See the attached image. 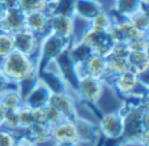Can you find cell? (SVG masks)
<instances>
[{
	"mask_svg": "<svg viewBox=\"0 0 149 146\" xmlns=\"http://www.w3.org/2000/svg\"><path fill=\"white\" fill-rule=\"evenodd\" d=\"M147 74L137 76L132 71H126L123 73H119L116 76H113L105 82L106 86L110 87L114 91V94L119 95L120 99L131 95H140V97H148L149 86Z\"/></svg>",
	"mask_w": 149,
	"mask_h": 146,
	"instance_id": "obj_1",
	"label": "cell"
},
{
	"mask_svg": "<svg viewBox=\"0 0 149 146\" xmlns=\"http://www.w3.org/2000/svg\"><path fill=\"white\" fill-rule=\"evenodd\" d=\"M0 71L10 82L17 85L31 73H37L36 59L13 51L0 62Z\"/></svg>",
	"mask_w": 149,
	"mask_h": 146,
	"instance_id": "obj_2",
	"label": "cell"
},
{
	"mask_svg": "<svg viewBox=\"0 0 149 146\" xmlns=\"http://www.w3.org/2000/svg\"><path fill=\"white\" fill-rule=\"evenodd\" d=\"M71 46V42L62 37L56 35L54 33H49L39 41V48L37 54L36 60V71L37 74L46 69L55 59L56 56L63 52L64 50H68Z\"/></svg>",
	"mask_w": 149,
	"mask_h": 146,
	"instance_id": "obj_3",
	"label": "cell"
},
{
	"mask_svg": "<svg viewBox=\"0 0 149 146\" xmlns=\"http://www.w3.org/2000/svg\"><path fill=\"white\" fill-rule=\"evenodd\" d=\"M106 89L107 86L103 80L94 78V77H82L79 80L77 99L88 108H93L95 113L98 112V118H100L102 113L98 111L97 106L100 104L102 97L105 95Z\"/></svg>",
	"mask_w": 149,
	"mask_h": 146,
	"instance_id": "obj_4",
	"label": "cell"
},
{
	"mask_svg": "<svg viewBox=\"0 0 149 146\" xmlns=\"http://www.w3.org/2000/svg\"><path fill=\"white\" fill-rule=\"evenodd\" d=\"M79 41L84 42L93 54H98L102 56H107L110 54L111 48H113L115 42L111 39L109 31H100V30H94V29L88 26L84 31H82L81 37Z\"/></svg>",
	"mask_w": 149,
	"mask_h": 146,
	"instance_id": "obj_5",
	"label": "cell"
},
{
	"mask_svg": "<svg viewBox=\"0 0 149 146\" xmlns=\"http://www.w3.org/2000/svg\"><path fill=\"white\" fill-rule=\"evenodd\" d=\"M98 131L103 138H116L123 132V119L119 110L105 112L98 118Z\"/></svg>",
	"mask_w": 149,
	"mask_h": 146,
	"instance_id": "obj_6",
	"label": "cell"
},
{
	"mask_svg": "<svg viewBox=\"0 0 149 146\" xmlns=\"http://www.w3.org/2000/svg\"><path fill=\"white\" fill-rule=\"evenodd\" d=\"M76 73L77 77H94V78L103 80L106 74V57L98 54H90L84 62L77 63Z\"/></svg>",
	"mask_w": 149,
	"mask_h": 146,
	"instance_id": "obj_7",
	"label": "cell"
},
{
	"mask_svg": "<svg viewBox=\"0 0 149 146\" xmlns=\"http://www.w3.org/2000/svg\"><path fill=\"white\" fill-rule=\"evenodd\" d=\"M54 64L56 67V69L59 71V73L62 74V77L65 80L67 85L70 86L71 91L74 94V97L77 98V86H79V77L76 73V65H74L73 60L68 55V50H64L63 52H60L56 56V59L54 60ZM79 100V99H77Z\"/></svg>",
	"mask_w": 149,
	"mask_h": 146,
	"instance_id": "obj_8",
	"label": "cell"
},
{
	"mask_svg": "<svg viewBox=\"0 0 149 146\" xmlns=\"http://www.w3.org/2000/svg\"><path fill=\"white\" fill-rule=\"evenodd\" d=\"M77 98L73 93H59V94H51L49 103L52 104L65 120H73L77 115H80L79 107H77Z\"/></svg>",
	"mask_w": 149,
	"mask_h": 146,
	"instance_id": "obj_9",
	"label": "cell"
},
{
	"mask_svg": "<svg viewBox=\"0 0 149 146\" xmlns=\"http://www.w3.org/2000/svg\"><path fill=\"white\" fill-rule=\"evenodd\" d=\"M74 127L79 136V144L82 146H95L98 140L101 138L100 131L97 124L90 121L89 119L84 118L82 115H77L73 119Z\"/></svg>",
	"mask_w": 149,
	"mask_h": 146,
	"instance_id": "obj_10",
	"label": "cell"
},
{
	"mask_svg": "<svg viewBox=\"0 0 149 146\" xmlns=\"http://www.w3.org/2000/svg\"><path fill=\"white\" fill-rule=\"evenodd\" d=\"M12 39H13L15 51L21 52V54L37 60V54H38V48H39V39L33 33L28 31L26 29H22V30L12 34Z\"/></svg>",
	"mask_w": 149,
	"mask_h": 146,
	"instance_id": "obj_11",
	"label": "cell"
},
{
	"mask_svg": "<svg viewBox=\"0 0 149 146\" xmlns=\"http://www.w3.org/2000/svg\"><path fill=\"white\" fill-rule=\"evenodd\" d=\"M38 80L46 85V87L50 90L51 94H59V93L71 91V89L67 85L65 80L62 77L59 71L56 69L54 62H52L46 69H43L42 72L38 73Z\"/></svg>",
	"mask_w": 149,
	"mask_h": 146,
	"instance_id": "obj_12",
	"label": "cell"
},
{
	"mask_svg": "<svg viewBox=\"0 0 149 146\" xmlns=\"http://www.w3.org/2000/svg\"><path fill=\"white\" fill-rule=\"evenodd\" d=\"M25 29L41 41L50 33V15L46 12H31L25 15Z\"/></svg>",
	"mask_w": 149,
	"mask_h": 146,
	"instance_id": "obj_13",
	"label": "cell"
},
{
	"mask_svg": "<svg viewBox=\"0 0 149 146\" xmlns=\"http://www.w3.org/2000/svg\"><path fill=\"white\" fill-rule=\"evenodd\" d=\"M79 144V136L72 120H62L56 125L51 127V144Z\"/></svg>",
	"mask_w": 149,
	"mask_h": 146,
	"instance_id": "obj_14",
	"label": "cell"
},
{
	"mask_svg": "<svg viewBox=\"0 0 149 146\" xmlns=\"http://www.w3.org/2000/svg\"><path fill=\"white\" fill-rule=\"evenodd\" d=\"M22 29H25V13L16 7H9L5 17L0 21V31L12 35Z\"/></svg>",
	"mask_w": 149,
	"mask_h": 146,
	"instance_id": "obj_15",
	"label": "cell"
},
{
	"mask_svg": "<svg viewBox=\"0 0 149 146\" xmlns=\"http://www.w3.org/2000/svg\"><path fill=\"white\" fill-rule=\"evenodd\" d=\"M51 93L46 87V85L42 81H37V84L29 90V93L24 97V106L29 108L43 107L49 103Z\"/></svg>",
	"mask_w": 149,
	"mask_h": 146,
	"instance_id": "obj_16",
	"label": "cell"
},
{
	"mask_svg": "<svg viewBox=\"0 0 149 146\" xmlns=\"http://www.w3.org/2000/svg\"><path fill=\"white\" fill-rule=\"evenodd\" d=\"M74 31V18L67 16L52 15L50 16V33H54L72 43Z\"/></svg>",
	"mask_w": 149,
	"mask_h": 146,
	"instance_id": "obj_17",
	"label": "cell"
},
{
	"mask_svg": "<svg viewBox=\"0 0 149 146\" xmlns=\"http://www.w3.org/2000/svg\"><path fill=\"white\" fill-rule=\"evenodd\" d=\"M105 9L101 0H74V17L89 24L94 16Z\"/></svg>",
	"mask_w": 149,
	"mask_h": 146,
	"instance_id": "obj_18",
	"label": "cell"
},
{
	"mask_svg": "<svg viewBox=\"0 0 149 146\" xmlns=\"http://www.w3.org/2000/svg\"><path fill=\"white\" fill-rule=\"evenodd\" d=\"M21 136L37 145L51 142V127L46 123H34L21 133Z\"/></svg>",
	"mask_w": 149,
	"mask_h": 146,
	"instance_id": "obj_19",
	"label": "cell"
},
{
	"mask_svg": "<svg viewBox=\"0 0 149 146\" xmlns=\"http://www.w3.org/2000/svg\"><path fill=\"white\" fill-rule=\"evenodd\" d=\"M130 71L136 73L137 76L147 74L149 69V55L148 52H130L127 55Z\"/></svg>",
	"mask_w": 149,
	"mask_h": 146,
	"instance_id": "obj_20",
	"label": "cell"
},
{
	"mask_svg": "<svg viewBox=\"0 0 149 146\" xmlns=\"http://www.w3.org/2000/svg\"><path fill=\"white\" fill-rule=\"evenodd\" d=\"M0 103L7 111H18L24 106V99L17 87H12L0 93Z\"/></svg>",
	"mask_w": 149,
	"mask_h": 146,
	"instance_id": "obj_21",
	"label": "cell"
},
{
	"mask_svg": "<svg viewBox=\"0 0 149 146\" xmlns=\"http://www.w3.org/2000/svg\"><path fill=\"white\" fill-rule=\"evenodd\" d=\"M50 5L51 3L47 0H15L13 7L18 8L25 15L31 12H46L49 15Z\"/></svg>",
	"mask_w": 149,
	"mask_h": 146,
	"instance_id": "obj_22",
	"label": "cell"
},
{
	"mask_svg": "<svg viewBox=\"0 0 149 146\" xmlns=\"http://www.w3.org/2000/svg\"><path fill=\"white\" fill-rule=\"evenodd\" d=\"M113 24H114V21H113V18H111L110 13H109L106 9H103L89 21L88 26L92 28V29H94V30L109 31L110 28L113 26Z\"/></svg>",
	"mask_w": 149,
	"mask_h": 146,
	"instance_id": "obj_23",
	"label": "cell"
},
{
	"mask_svg": "<svg viewBox=\"0 0 149 146\" xmlns=\"http://www.w3.org/2000/svg\"><path fill=\"white\" fill-rule=\"evenodd\" d=\"M74 0H56L51 3L50 5L49 15H59V16H67V17H74Z\"/></svg>",
	"mask_w": 149,
	"mask_h": 146,
	"instance_id": "obj_24",
	"label": "cell"
},
{
	"mask_svg": "<svg viewBox=\"0 0 149 146\" xmlns=\"http://www.w3.org/2000/svg\"><path fill=\"white\" fill-rule=\"evenodd\" d=\"M128 22L132 26L140 29L143 31H148L149 29V16H148V8L140 9L139 12L134 13L131 17L128 18Z\"/></svg>",
	"mask_w": 149,
	"mask_h": 146,
	"instance_id": "obj_25",
	"label": "cell"
},
{
	"mask_svg": "<svg viewBox=\"0 0 149 146\" xmlns=\"http://www.w3.org/2000/svg\"><path fill=\"white\" fill-rule=\"evenodd\" d=\"M13 51H15V47H13L12 35L0 31V62Z\"/></svg>",
	"mask_w": 149,
	"mask_h": 146,
	"instance_id": "obj_26",
	"label": "cell"
},
{
	"mask_svg": "<svg viewBox=\"0 0 149 146\" xmlns=\"http://www.w3.org/2000/svg\"><path fill=\"white\" fill-rule=\"evenodd\" d=\"M62 120H64L62 113L52 104L47 103V104L45 106V123L49 124L50 127H54V125H56L58 123H60Z\"/></svg>",
	"mask_w": 149,
	"mask_h": 146,
	"instance_id": "obj_27",
	"label": "cell"
},
{
	"mask_svg": "<svg viewBox=\"0 0 149 146\" xmlns=\"http://www.w3.org/2000/svg\"><path fill=\"white\" fill-rule=\"evenodd\" d=\"M17 113H18V127H20V132L22 133L31 124H34V120H33V118H31L30 108L26 107V106H22V107L17 111Z\"/></svg>",
	"mask_w": 149,
	"mask_h": 146,
	"instance_id": "obj_28",
	"label": "cell"
},
{
	"mask_svg": "<svg viewBox=\"0 0 149 146\" xmlns=\"http://www.w3.org/2000/svg\"><path fill=\"white\" fill-rule=\"evenodd\" d=\"M1 128L8 129L12 132H20V127H18V113L17 111H7L3 120V125ZM21 133V132H20Z\"/></svg>",
	"mask_w": 149,
	"mask_h": 146,
	"instance_id": "obj_29",
	"label": "cell"
},
{
	"mask_svg": "<svg viewBox=\"0 0 149 146\" xmlns=\"http://www.w3.org/2000/svg\"><path fill=\"white\" fill-rule=\"evenodd\" d=\"M20 137L16 132L0 128V146H15Z\"/></svg>",
	"mask_w": 149,
	"mask_h": 146,
	"instance_id": "obj_30",
	"label": "cell"
},
{
	"mask_svg": "<svg viewBox=\"0 0 149 146\" xmlns=\"http://www.w3.org/2000/svg\"><path fill=\"white\" fill-rule=\"evenodd\" d=\"M126 44L130 52H148V37L147 38L134 39V41L127 42Z\"/></svg>",
	"mask_w": 149,
	"mask_h": 146,
	"instance_id": "obj_31",
	"label": "cell"
},
{
	"mask_svg": "<svg viewBox=\"0 0 149 146\" xmlns=\"http://www.w3.org/2000/svg\"><path fill=\"white\" fill-rule=\"evenodd\" d=\"M12 87H17V85L10 82L4 74L1 73L0 71V93H3L4 90H8V89H12Z\"/></svg>",
	"mask_w": 149,
	"mask_h": 146,
	"instance_id": "obj_32",
	"label": "cell"
},
{
	"mask_svg": "<svg viewBox=\"0 0 149 146\" xmlns=\"http://www.w3.org/2000/svg\"><path fill=\"white\" fill-rule=\"evenodd\" d=\"M15 146H39V145L34 144V142L29 141L28 138H25V137L21 136L20 138L17 140V142H16V145H15Z\"/></svg>",
	"mask_w": 149,
	"mask_h": 146,
	"instance_id": "obj_33",
	"label": "cell"
},
{
	"mask_svg": "<svg viewBox=\"0 0 149 146\" xmlns=\"http://www.w3.org/2000/svg\"><path fill=\"white\" fill-rule=\"evenodd\" d=\"M8 9H9V7H8V5L5 4L3 0H0V21H1L3 18L5 17V15H7Z\"/></svg>",
	"mask_w": 149,
	"mask_h": 146,
	"instance_id": "obj_34",
	"label": "cell"
},
{
	"mask_svg": "<svg viewBox=\"0 0 149 146\" xmlns=\"http://www.w3.org/2000/svg\"><path fill=\"white\" fill-rule=\"evenodd\" d=\"M5 112H7V110H5V108L3 107V104L0 103V128H1V125H3V120H4Z\"/></svg>",
	"mask_w": 149,
	"mask_h": 146,
	"instance_id": "obj_35",
	"label": "cell"
},
{
	"mask_svg": "<svg viewBox=\"0 0 149 146\" xmlns=\"http://www.w3.org/2000/svg\"><path fill=\"white\" fill-rule=\"evenodd\" d=\"M52 146H82L80 144H71V142H63V144H52Z\"/></svg>",
	"mask_w": 149,
	"mask_h": 146,
	"instance_id": "obj_36",
	"label": "cell"
},
{
	"mask_svg": "<svg viewBox=\"0 0 149 146\" xmlns=\"http://www.w3.org/2000/svg\"><path fill=\"white\" fill-rule=\"evenodd\" d=\"M49 3H54V1H56V0H47Z\"/></svg>",
	"mask_w": 149,
	"mask_h": 146,
	"instance_id": "obj_37",
	"label": "cell"
},
{
	"mask_svg": "<svg viewBox=\"0 0 149 146\" xmlns=\"http://www.w3.org/2000/svg\"><path fill=\"white\" fill-rule=\"evenodd\" d=\"M141 1H144L145 4H148V0H141Z\"/></svg>",
	"mask_w": 149,
	"mask_h": 146,
	"instance_id": "obj_38",
	"label": "cell"
}]
</instances>
